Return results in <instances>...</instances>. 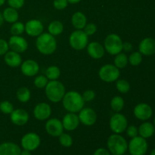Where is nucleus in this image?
Instances as JSON below:
<instances>
[{
    "label": "nucleus",
    "instance_id": "3c124183",
    "mask_svg": "<svg viewBox=\"0 0 155 155\" xmlns=\"http://www.w3.org/2000/svg\"><path fill=\"white\" fill-rule=\"evenodd\" d=\"M150 155H155V148L154 150H152V151L151 152V154Z\"/></svg>",
    "mask_w": 155,
    "mask_h": 155
},
{
    "label": "nucleus",
    "instance_id": "72a5a7b5",
    "mask_svg": "<svg viewBox=\"0 0 155 155\" xmlns=\"http://www.w3.org/2000/svg\"><path fill=\"white\" fill-rule=\"evenodd\" d=\"M59 142L61 145L65 148H70L73 145V139L71 136L68 133H61L58 136Z\"/></svg>",
    "mask_w": 155,
    "mask_h": 155
},
{
    "label": "nucleus",
    "instance_id": "2eb2a0df",
    "mask_svg": "<svg viewBox=\"0 0 155 155\" xmlns=\"http://www.w3.org/2000/svg\"><path fill=\"white\" fill-rule=\"evenodd\" d=\"M51 114V106L45 102L36 104L33 109V115L38 120L43 121L48 120Z\"/></svg>",
    "mask_w": 155,
    "mask_h": 155
},
{
    "label": "nucleus",
    "instance_id": "a18cd8bd",
    "mask_svg": "<svg viewBox=\"0 0 155 155\" xmlns=\"http://www.w3.org/2000/svg\"><path fill=\"white\" fill-rule=\"evenodd\" d=\"M133 49V45H132L130 42H123V50H124L125 51H130Z\"/></svg>",
    "mask_w": 155,
    "mask_h": 155
},
{
    "label": "nucleus",
    "instance_id": "58836bf2",
    "mask_svg": "<svg viewBox=\"0 0 155 155\" xmlns=\"http://www.w3.org/2000/svg\"><path fill=\"white\" fill-rule=\"evenodd\" d=\"M82 97H83L84 101L89 102V101H92L95 99V92L92 89H88V90L85 91L83 92V94L82 95Z\"/></svg>",
    "mask_w": 155,
    "mask_h": 155
},
{
    "label": "nucleus",
    "instance_id": "6e6552de",
    "mask_svg": "<svg viewBox=\"0 0 155 155\" xmlns=\"http://www.w3.org/2000/svg\"><path fill=\"white\" fill-rule=\"evenodd\" d=\"M148 142L141 136L132 138L128 144V150L131 155H145L148 151Z\"/></svg>",
    "mask_w": 155,
    "mask_h": 155
},
{
    "label": "nucleus",
    "instance_id": "39448f33",
    "mask_svg": "<svg viewBox=\"0 0 155 155\" xmlns=\"http://www.w3.org/2000/svg\"><path fill=\"white\" fill-rule=\"evenodd\" d=\"M105 51L111 55H116L123 51V41L116 33H110L106 36L104 42Z\"/></svg>",
    "mask_w": 155,
    "mask_h": 155
},
{
    "label": "nucleus",
    "instance_id": "423d86ee",
    "mask_svg": "<svg viewBox=\"0 0 155 155\" xmlns=\"http://www.w3.org/2000/svg\"><path fill=\"white\" fill-rule=\"evenodd\" d=\"M88 37L89 36L83 30H76L71 33L69 37L70 45L77 51L84 49L89 44Z\"/></svg>",
    "mask_w": 155,
    "mask_h": 155
},
{
    "label": "nucleus",
    "instance_id": "1a4fd4ad",
    "mask_svg": "<svg viewBox=\"0 0 155 155\" xmlns=\"http://www.w3.org/2000/svg\"><path fill=\"white\" fill-rule=\"evenodd\" d=\"M110 128L114 133L121 134L126 131L128 127V121L127 117L119 112L114 114L110 119Z\"/></svg>",
    "mask_w": 155,
    "mask_h": 155
},
{
    "label": "nucleus",
    "instance_id": "cd10ccee",
    "mask_svg": "<svg viewBox=\"0 0 155 155\" xmlns=\"http://www.w3.org/2000/svg\"><path fill=\"white\" fill-rule=\"evenodd\" d=\"M16 95L18 101L22 103H27L30 99L31 93H30V91L28 88L23 86V87L19 88L18 89Z\"/></svg>",
    "mask_w": 155,
    "mask_h": 155
},
{
    "label": "nucleus",
    "instance_id": "09e8293b",
    "mask_svg": "<svg viewBox=\"0 0 155 155\" xmlns=\"http://www.w3.org/2000/svg\"><path fill=\"white\" fill-rule=\"evenodd\" d=\"M68 3H71V4H77V3L81 2V0H68Z\"/></svg>",
    "mask_w": 155,
    "mask_h": 155
},
{
    "label": "nucleus",
    "instance_id": "b1692460",
    "mask_svg": "<svg viewBox=\"0 0 155 155\" xmlns=\"http://www.w3.org/2000/svg\"><path fill=\"white\" fill-rule=\"evenodd\" d=\"M71 23L74 28L77 30H83L87 23L86 17L83 12H77L73 15L71 18Z\"/></svg>",
    "mask_w": 155,
    "mask_h": 155
},
{
    "label": "nucleus",
    "instance_id": "f257e3e1",
    "mask_svg": "<svg viewBox=\"0 0 155 155\" xmlns=\"http://www.w3.org/2000/svg\"><path fill=\"white\" fill-rule=\"evenodd\" d=\"M61 101L65 110L71 113H77L82 110L85 105V101L82 95L76 91H70L65 93Z\"/></svg>",
    "mask_w": 155,
    "mask_h": 155
},
{
    "label": "nucleus",
    "instance_id": "c85d7f7f",
    "mask_svg": "<svg viewBox=\"0 0 155 155\" xmlns=\"http://www.w3.org/2000/svg\"><path fill=\"white\" fill-rule=\"evenodd\" d=\"M124 99L120 96H115L110 101V107L111 109L115 112H120L123 110L124 107Z\"/></svg>",
    "mask_w": 155,
    "mask_h": 155
},
{
    "label": "nucleus",
    "instance_id": "c03bdc74",
    "mask_svg": "<svg viewBox=\"0 0 155 155\" xmlns=\"http://www.w3.org/2000/svg\"><path fill=\"white\" fill-rule=\"evenodd\" d=\"M93 155H110V151L107 149L104 148H100L95 150V152L93 153Z\"/></svg>",
    "mask_w": 155,
    "mask_h": 155
},
{
    "label": "nucleus",
    "instance_id": "de8ad7c7",
    "mask_svg": "<svg viewBox=\"0 0 155 155\" xmlns=\"http://www.w3.org/2000/svg\"><path fill=\"white\" fill-rule=\"evenodd\" d=\"M4 21H5V20H4V18H3L2 14L0 12V27H1L3 24H4Z\"/></svg>",
    "mask_w": 155,
    "mask_h": 155
},
{
    "label": "nucleus",
    "instance_id": "e433bc0d",
    "mask_svg": "<svg viewBox=\"0 0 155 155\" xmlns=\"http://www.w3.org/2000/svg\"><path fill=\"white\" fill-rule=\"evenodd\" d=\"M48 83V80L45 76L39 75L34 80V86L38 89H43Z\"/></svg>",
    "mask_w": 155,
    "mask_h": 155
},
{
    "label": "nucleus",
    "instance_id": "0eeeda50",
    "mask_svg": "<svg viewBox=\"0 0 155 155\" xmlns=\"http://www.w3.org/2000/svg\"><path fill=\"white\" fill-rule=\"evenodd\" d=\"M120 72L119 68L110 64H104L100 68L98 71L99 78L106 83H112V82L116 81L120 77Z\"/></svg>",
    "mask_w": 155,
    "mask_h": 155
},
{
    "label": "nucleus",
    "instance_id": "9b49d317",
    "mask_svg": "<svg viewBox=\"0 0 155 155\" xmlns=\"http://www.w3.org/2000/svg\"><path fill=\"white\" fill-rule=\"evenodd\" d=\"M45 131L48 135L53 137H58L64 132L62 122L58 118H51L47 120L45 126Z\"/></svg>",
    "mask_w": 155,
    "mask_h": 155
},
{
    "label": "nucleus",
    "instance_id": "9d476101",
    "mask_svg": "<svg viewBox=\"0 0 155 155\" xmlns=\"http://www.w3.org/2000/svg\"><path fill=\"white\" fill-rule=\"evenodd\" d=\"M41 139L38 134L35 133H28L24 135L21 140V145L24 149L30 151H35L39 147Z\"/></svg>",
    "mask_w": 155,
    "mask_h": 155
},
{
    "label": "nucleus",
    "instance_id": "603ef678",
    "mask_svg": "<svg viewBox=\"0 0 155 155\" xmlns=\"http://www.w3.org/2000/svg\"><path fill=\"white\" fill-rule=\"evenodd\" d=\"M154 127H155V117H154Z\"/></svg>",
    "mask_w": 155,
    "mask_h": 155
},
{
    "label": "nucleus",
    "instance_id": "412c9836",
    "mask_svg": "<svg viewBox=\"0 0 155 155\" xmlns=\"http://www.w3.org/2000/svg\"><path fill=\"white\" fill-rule=\"evenodd\" d=\"M86 48L89 55L94 59L101 58L105 53L104 47L98 42H89L86 46Z\"/></svg>",
    "mask_w": 155,
    "mask_h": 155
},
{
    "label": "nucleus",
    "instance_id": "f3484780",
    "mask_svg": "<svg viewBox=\"0 0 155 155\" xmlns=\"http://www.w3.org/2000/svg\"><path fill=\"white\" fill-rule=\"evenodd\" d=\"M29 114L27 113V110L24 109L18 108L16 110H14L12 113L10 114V119L12 124L17 126H24L28 122Z\"/></svg>",
    "mask_w": 155,
    "mask_h": 155
},
{
    "label": "nucleus",
    "instance_id": "a211bd4d",
    "mask_svg": "<svg viewBox=\"0 0 155 155\" xmlns=\"http://www.w3.org/2000/svg\"><path fill=\"white\" fill-rule=\"evenodd\" d=\"M21 72L27 77H33L38 74L39 71V65L36 61L28 59L21 64Z\"/></svg>",
    "mask_w": 155,
    "mask_h": 155
},
{
    "label": "nucleus",
    "instance_id": "4be33fe9",
    "mask_svg": "<svg viewBox=\"0 0 155 155\" xmlns=\"http://www.w3.org/2000/svg\"><path fill=\"white\" fill-rule=\"evenodd\" d=\"M5 55V62L11 68H18L22 64V58L20 53L14 51H8Z\"/></svg>",
    "mask_w": 155,
    "mask_h": 155
},
{
    "label": "nucleus",
    "instance_id": "ddd939ff",
    "mask_svg": "<svg viewBox=\"0 0 155 155\" xmlns=\"http://www.w3.org/2000/svg\"><path fill=\"white\" fill-rule=\"evenodd\" d=\"M79 119L83 125L91 127L97 120V114L95 110L90 107H83L79 111Z\"/></svg>",
    "mask_w": 155,
    "mask_h": 155
},
{
    "label": "nucleus",
    "instance_id": "f03ea898",
    "mask_svg": "<svg viewBox=\"0 0 155 155\" xmlns=\"http://www.w3.org/2000/svg\"><path fill=\"white\" fill-rule=\"evenodd\" d=\"M36 46L41 54L50 55L55 51L57 48V42L54 36L49 33H44L37 36Z\"/></svg>",
    "mask_w": 155,
    "mask_h": 155
},
{
    "label": "nucleus",
    "instance_id": "20e7f679",
    "mask_svg": "<svg viewBox=\"0 0 155 155\" xmlns=\"http://www.w3.org/2000/svg\"><path fill=\"white\" fill-rule=\"evenodd\" d=\"M107 146L108 151L113 155H124L128 150V143L125 138L116 133L109 136Z\"/></svg>",
    "mask_w": 155,
    "mask_h": 155
},
{
    "label": "nucleus",
    "instance_id": "a19ab883",
    "mask_svg": "<svg viewBox=\"0 0 155 155\" xmlns=\"http://www.w3.org/2000/svg\"><path fill=\"white\" fill-rule=\"evenodd\" d=\"M126 131H127V136L130 138L136 137V136H137L138 134H139V130H138L137 127L134 125H131L127 127Z\"/></svg>",
    "mask_w": 155,
    "mask_h": 155
},
{
    "label": "nucleus",
    "instance_id": "4c0bfd02",
    "mask_svg": "<svg viewBox=\"0 0 155 155\" xmlns=\"http://www.w3.org/2000/svg\"><path fill=\"white\" fill-rule=\"evenodd\" d=\"M83 31L85 32L88 36H92V35L95 34V32L97 31V26L93 23H89L86 24L85 27L83 28Z\"/></svg>",
    "mask_w": 155,
    "mask_h": 155
},
{
    "label": "nucleus",
    "instance_id": "aec40b11",
    "mask_svg": "<svg viewBox=\"0 0 155 155\" xmlns=\"http://www.w3.org/2000/svg\"><path fill=\"white\" fill-rule=\"evenodd\" d=\"M61 122L64 130H66L67 131H74L79 127L80 119L78 115L76 114V113L69 112L64 115Z\"/></svg>",
    "mask_w": 155,
    "mask_h": 155
},
{
    "label": "nucleus",
    "instance_id": "dca6fc26",
    "mask_svg": "<svg viewBox=\"0 0 155 155\" xmlns=\"http://www.w3.org/2000/svg\"><path fill=\"white\" fill-rule=\"evenodd\" d=\"M24 26L26 33L32 37H37L43 32V24L39 20H30Z\"/></svg>",
    "mask_w": 155,
    "mask_h": 155
},
{
    "label": "nucleus",
    "instance_id": "c9c22d12",
    "mask_svg": "<svg viewBox=\"0 0 155 155\" xmlns=\"http://www.w3.org/2000/svg\"><path fill=\"white\" fill-rule=\"evenodd\" d=\"M14 110V106L10 101H3L0 103V111L4 114H10Z\"/></svg>",
    "mask_w": 155,
    "mask_h": 155
},
{
    "label": "nucleus",
    "instance_id": "f8f14e48",
    "mask_svg": "<svg viewBox=\"0 0 155 155\" xmlns=\"http://www.w3.org/2000/svg\"><path fill=\"white\" fill-rule=\"evenodd\" d=\"M9 48L18 53H23L28 48V42L21 36H12L8 42Z\"/></svg>",
    "mask_w": 155,
    "mask_h": 155
},
{
    "label": "nucleus",
    "instance_id": "393cba45",
    "mask_svg": "<svg viewBox=\"0 0 155 155\" xmlns=\"http://www.w3.org/2000/svg\"><path fill=\"white\" fill-rule=\"evenodd\" d=\"M139 134L144 139H148L154 135L155 127L151 123L145 122L141 124L139 127Z\"/></svg>",
    "mask_w": 155,
    "mask_h": 155
},
{
    "label": "nucleus",
    "instance_id": "79ce46f5",
    "mask_svg": "<svg viewBox=\"0 0 155 155\" xmlns=\"http://www.w3.org/2000/svg\"><path fill=\"white\" fill-rule=\"evenodd\" d=\"M8 4L9 7L15 9H19L22 8L24 5V0H8Z\"/></svg>",
    "mask_w": 155,
    "mask_h": 155
},
{
    "label": "nucleus",
    "instance_id": "6ab92c4d",
    "mask_svg": "<svg viewBox=\"0 0 155 155\" xmlns=\"http://www.w3.org/2000/svg\"><path fill=\"white\" fill-rule=\"evenodd\" d=\"M139 52L142 55L151 56L155 54V39L147 37L142 39L139 45Z\"/></svg>",
    "mask_w": 155,
    "mask_h": 155
},
{
    "label": "nucleus",
    "instance_id": "a878e982",
    "mask_svg": "<svg viewBox=\"0 0 155 155\" xmlns=\"http://www.w3.org/2000/svg\"><path fill=\"white\" fill-rule=\"evenodd\" d=\"M3 18L4 20L8 23H13L18 21V18H19V15L17 11V9L13 8L12 7L6 8L4 11H3Z\"/></svg>",
    "mask_w": 155,
    "mask_h": 155
},
{
    "label": "nucleus",
    "instance_id": "bb28decb",
    "mask_svg": "<svg viewBox=\"0 0 155 155\" xmlns=\"http://www.w3.org/2000/svg\"><path fill=\"white\" fill-rule=\"evenodd\" d=\"M48 33L52 36H56L61 34L64 31V25L61 21H51L48 27Z\"/></svg>",
    "mask_w": 155,
    "mask_h": 155
},
{
    "label": "nucleus",
    "instance_id": "37998d69",
    "mask_svg": "<svg viewBox=\"0 0 155 155\" xmlns=\"http://www.w3.org/2000/svg\"><path fill=\"white\" fill-rule=\"evenodd\" d=\"M8 43L3 39H0V56L4 55L8 51Z\"/></svg>",
    "mask_w": 155,
    "mask_h": 155
},
{
    "label": "nucleus",
    "instance_id": "c756f323",
    "mask_svg": "<svg viewBox=\"0 0 155 155\" xmlns=\"http://www.w3.org/2000/svg\"><path fill=\"white\" fill-rule=\"evenodd\" d=\"M61 75V71L58 67L50 66L47 68L45 71V77L48 78V80H57L59 78Z\"/></svg>",
    "mask_w": 155,
    "mask_h": 155
},
{
    "label": "nucleus",
    "instance_id": "2f4dec72",
    "mask_svg": "<svg viewBox=\"0 0 155 155\" xmlns=\"http://www.w3.org/2000/svg\"><path fill=\"white\" fill-rule=\"evenodd\" d=\"M24 30H25L24 24L19 21H16L12 24L10 29V33H12V36H20L24 33Z\"/></svg>",
    "mask_w": 155,
    "mask_h": 155
},
{
    "label": "nucleus",
    "instance_id": "4468645a",
    "mask_svg": "<svg viewBox=\"0 0 155 155\" xmlns=\"http://www.w3.org/2000/svg\"><path fill=\"white\" fill-rule=\"evenodd\" d=\"M133 113H134L135 117L138 120L145 121L151 117L153 110L149 104H146V103H140L134 107Z\"/></svg>",
    "mask_w": 155,
    "mask_h": 155
},
{
    "label": "nucleus",
    "instance_id": "473e14b6",
    "mask_svg": "<svg viewBox=\"0 0 155 155\" xmlns=\"http://www.w3.org/2000/svg\"><path fill=\"white\" fill-rule=\"evenodd\" d=\"M128 61L132 66H139L142 61V54L139 51L133 52L128 58Z\"/></svg>",
    "mask_w": 155,
    "mask_h": 155
},
{
    "label": "nucleus",
    "instance_id": "7c9ffc66",
    "mask_svg": "<svg viewBox=\"0 0 155 155\" xmlns=\"http://www.w3.org/2000/svg\"><path fill=\"white\" fill-rule=\"evenodd\" d=\"M128 57L125 53H119L116 54L114 58V65L119 69L126 68L128 64Z\"/></svg>",
    "mask_w": 155,
    "mask_h": 155
},
{
    "label": "nucleus",
    "instance_id": "8fccbe9b",
    "mask_svg": "<svg viewBox=\"0 0 155 155\" xmlns=\"http://www.w3.org/2000/svg\"><path fill=\"white\" fill-rule=\"evenodd\" d=\"M5 0H0V6L3 5L5 4Z\"/></svg>",
    "mask_w": 155,
    "mask_h": 155
},
{
    "label": "nucleus",
    "instance_id": "7ed1b4c3",
    "mask_svg": "<svg viewBox=\"0 0 155 155\" xmlns=\"http://www.w3.org/2000/svg\"><path fill=\"white\" fill-rule=\"evenodd\" d=\"M45 92L47 98L53 103L61 101L65 95V86L58 80H50L45 87Z\"/></svg>",
    "mask_w": 155,
    "mask_h": 155
},
{
    "label": "nucleus",
    "instance_id": "ea45409f",
    "mask_svg": "<svg viewBox=\"0 0 155 155\" xmlns=\"http://www.w3.org/2000/svg\"><path fill=\"white\" fill-rule=\"evenodd\" d=\"M68 5V0H54L53 5L57 10H64Z\"/></svg>",
    "mask_w": 155,
    "mask_h": 155
},
{
    "label": "nucleus",
    "instance_id": "f704fd0d",
    "mask_svg": "<svg viewBox=\"0 0 155 155\" xmlns=\"http://www.w3.org/2000/svg\"><path fill=\"white\" fill-rule=\"evenodd\" d=\"M116 88L118 92L121 93H127L130 89V84L126 80H118L116 83Z\"/></svg>",
    "mask_w": 155,
    "mask_h": 155
},
{
    "label": "nucleus",
    "instance_id": "49530a36",
    "mask_svg": "<svg viewBox=\"0 0 155 155\" xmlns=\"http://www.w3.org/2000/svg\"><path fill=\"white\" fill-rule=\"evenodd\" d=\"M31 151H28V150L24 149L23 151H21V154L20 155H31Z\"/></svg>",
    "mask_w": 155,
    "mask_h": 155
},
{
    "label": "nucleus",
    "instance_id": "5701e85b",
    "mask_svg": "<svg viewBox=\"0 0 155 155\" xmlns=\"http://www.w3.org/2000/svg\"><path fill=\"white\" fill-rule=\"evenodd\" d=\"M21 149L14 142H4L0 145V155H20Z\"/></svg>",
    "mask_w": 155,
    "mask_h": 155
}]
</instances>
